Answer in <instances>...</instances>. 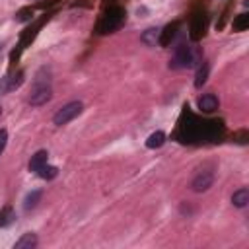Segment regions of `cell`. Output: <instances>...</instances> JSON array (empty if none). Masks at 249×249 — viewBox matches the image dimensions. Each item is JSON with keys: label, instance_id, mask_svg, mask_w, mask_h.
<instances>
[{"label": "cell", "instance_id": "9", "mask_svg": "<svg viewBox=\"0 0 249 249\" xmlns=\"http://www.w3.org/2000/svg\"><path fill=\"white\" fill-rule=\"evenodd\" d=\"M160 31L161 29H158V27H150L140 35V41L148 47H156V43H160Z\"/></svg>", "mask_w": 249, "mask_h": 249}, {"label": "cell", "instance_id": "2", "mask_svg": "<svg viewBox=\"0 0 249 249\" xmlns=\"http://www.w3.org/2000/svg\"><path fill=\"white\" fill-rule=\"evenodd\" d=\"M51 97H53V89H51L49 78H47V80H41V76H37L35 82H33L31 95H29V105L41 107V105H45Z\"/></svg>", "mask_w": 249, "mask_h": 249}, {"label": "cell", "instance_id": "5", "mask_svg": "<svg viewBox=\"0 0 249 249\" xmlns=\"http://www.w3.org/2000/svg\"><path fill=\"white\" fill-rule=\"evenodd\" d=\"M212 183H214V173L208 171V169H204V171H200V173H196V175L193 177L191 189H193L195 193H204V191H208V189L212 187Z\"/></svg>", "mask_w": 249, "mask_h": 249}, {"label": "cell", "instance_id": "10", "mask_svg": "<svg viewBox=\"0 0 249 249\" xmlns=\"http://www.w3.org/2000/svg\"><path fill=\"white\" fill-rule=\"evenodd\" d=\"M163 144H165V132H161V130H156L146 138V148H150V150L161 148Z\"/></svg>", "mask_w": 249, "mask_h": 249}, {"label": "cell", "instance_id": "6", "mask_svg": "<svg viewBox=\"0 0 249 249\" xmlns=\"http://www.w3.org/2000/svg\"><path fill=\"white\" fill-rule=\"evenodd\" d=\"M218 105H220V101H218V97H216L214 93H204V95L198 99V109H200L202 113H212V111L218 109Z\"/></svg>", "mask_w": 249, "mask_h": 249}, {"label": "cell", "instance_id": "8", "mask_svg": "<svg viewBox=\"0 0 249 249\" xmlns=\"http://www.w3.org/2000/svg\"><path fill=\"white\" fill-rule=\"evenodd\" d=\"M35 245H37V235L31 233V231H27V233H23V235L14 243V249H33Z\"/></svg>", "mask_w": 249, "mask_h": 249}, {"label": "cell", "instance_id": "20", "mask_svg": "<svg viewBox=\"0 0 249 249\" xmlns=\"http://www.w3.org/2000/svg\"><path fill=\"white\" fill-rule=\"evenodd\" d=\"M29 18H31V10H21V12H18V16H16L18 21H27Z\"/></svg>", "mask_w": 249, "mask_h": 249}, {"label": "cell", "instance_id": "15", "mask_svg": "<svg viewBox=\"0 0 249 249\" xmlns=\"http://www.w3.org/2000/svg\"><path fill=\"white\" fill-rule=\"evenodd\" d=\"M191 31H193L191 37H193L195 41L204 33V18H202V16H196V18L193 19V27H191Z\"/></svg>", "mask_w": 249, "mask_h": 249}, {"label": "cell", "instance_id": "4", "mask_svg": "<svg viewBox=\"0 0 249 249\" xmlns=\"http://www.w3.org/2000/svg\"><path fill=\"white\" fill-rule=\"evenodd\" d=\"M193 60H195L193 49L187 45H179V47H175L173 58L169 60V68H187L193 64Z\"/></svg>", "mask_w": 249, "mask_h": 249}, {"label": "cell", "instance_id": "21", "mask_svg": "<svg viewBox=\"0 0 249 249\" xmlns=\"http://www.w3.org/2000/svg\"><path fill=\"white\" fill-rule=\"evenodd\" d=\"M6 142H8V132H6L4 128H0V154H2L4 148H6Z\"/></svg>", "mask_w": 249, "mask_h": 249}, {"label": "cell", "instance_id": "12", "mask_svg": "<svg viewBox=\"0 0 249 249\" xmlns=\"http://www.w3.org/2000/svg\"><path fill=\"white\" fill-rule=\"evenodd\" d=\"M175 33H177V25H175V23H173V25H167L163 31H160V45L167 47V45L173 41Z\"/></svg>", "mask_w": 249, "mask_h": 249}, {"label": "cell", "instance_id": "19", "mask_svg": "<svg viewBox=\"0 0 249 249\" xmlns=\"http://www.w3.org/2000/svg\"><path fill=\"white\" fill-rule=\"evenodd\" d=\"M21 80H23V74L21 72H16L12 78H10V84H8V89H16V88H19V84H21Z\"/></svg>", "mask_w": 249, "mask_h": 249}, {"label": "cell", "instance_id": "17", "mask_svg": "<svg viewBox=\"0 0 249 249\" xmlns=\"http://www.w3.org/2000/svg\"><path fill=\"white\" fill-rule=\"evenodd\" d=\"M37 175H39L41 179H47V181H49V179H54V177L58 175V169H56L54 165H47V163H45V165L37 171Z\"/></svg>", "mask_w": 249, "mask_h": 249}, {"label": "cell", "instance_id": "13", "mask_svg": "<svg viewBox=\"0 0 249 249\" xmlns=\"http://www.w3.org/2000/svg\"><path fill=\"white\" fill-rule=\"evenodd\" d=\"M14 220H16V212H14V208H12V206H4V208L0 210V228L10 226Z\"/></svg>", "mask_w": 249, "mask_h": 249}, {"label": "cell", "instance_id": "1", "mask_svg": "<svg viewBox=\"0 0 249 249\" xmlns=\"http://www.w3.org/2000/svg\"><path fill=\"white\" fill-rule=\"evenodd\" d=\"M124 21V10L119 6H113L109 10H105V14L101 16L99 23H97V33L99 35H107V33H115Z\"/></svg>", "mask_w": 249, "mask_h": 249}, {"label": "cell", "instance_id": "16", "mask_svg": "<svg viewBox=\"0 0 249 249\" xmlns=\"http://www.w3.org/2000/svg\"><path fill=\"white\" fill-rule=\"evenodd\" d=\"M206 78H208V62L202 60V64L198 66L196 76H195V86H196V88H202V84L206 82Z\"/></svg>", "mask_w": 249, "mask_h": 249}, {"label": "cell", "instance_id": "22", "mask_svg": "<svg viewBox=\"0 0 249 249\" xmlns=\"http://www.w3.org/2000/svg\"><path fill=\"white\" fill-rule=\"evenodd\" d=\"M0 115H2V107H0Z\"/></svg>", "mask_w": 249, "mask_h": 249}, {"label": "cell", "instance_id": "7", "mask_svg": "<svg viewBox=\"0 0 249 249\" xmlns=\"http://www.w3.org/2000/svg\"><path fill=\"white\" fill-rule=\"evenodd\" d=\"M47 160H49L47 150H39V152H37L35 156H31V160H29V171L37 173V171L47 163Z\"/></svg>", "mask_w": 249, "mask_h": 249}, {"label": "cell", "instance_id": "3", "mask_svg": "<svg viewBox=\"0 0 249 249\" xmlns=\"http://www.w3.org/2000/svg\"><path fill=\"white\" fill-rule=\"evenodd\" d=\"M82 109H84V103H82V101H70V103L62 105V107L54 113L53 123H54L56 126H62V124H66V123L74 121V119L82 113Z\"/></svg>", "mask_w": 249, "mask_h": 249}, {"label": "cell", "instance_id": "14", "mask_svg": "<svg viewBox=\"0 0 249 249\" xmlns=\"http://www.w3.org/2000/svg\"><path fill=\"white\" fill-rule=\"evenodd\" d=\"M41 195H43V193H41L39 189H37V191H31V193H29V195L25 196V202H23V208H25L27 212H29V210H33V208L37 206V202L41 200Z\"/></svg>", "mask_w": 249, "mask_h": 249}, {"label": "cell", "instance_id": "18", "mask_svg": "<svg viewBox=\"0 0 249 249\" xmlns=\"http://www.w3.org/2000/svg\"><path fill=\"white\" fill-rule=\"evenodd\" d=\"M247 25H249V16L247 14H239L233 19V31H243V29H247Z\"/></svg>", "mask_w": 249, "mask_h": 249}, {"label": "cell", "instance_id": "11", "mask_svg": "<svg viewBox=\"0 0 249 249\" xmlns=\"http://www.w3.org/2000/svg\"><path fill=\"white\" fill-rule=\"evenodd\" d=\"M231 202H233V206H237V208H245L247 202H249V191H247L245 187L237 189V191L231 195Z\"/></svg>", "mask_w": 249, "mask_h": 249}]
</instances>
